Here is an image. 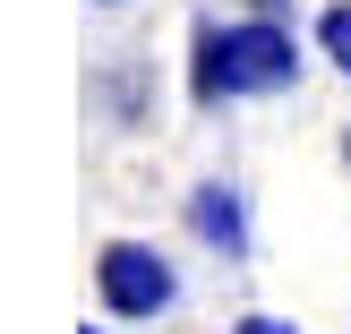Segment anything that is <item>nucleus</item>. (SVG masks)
Wrapping results in <instances>:
<instances>
[{
  "label": "nucleus",
  "mask_w": 351,
  "mask_h": 334,
  "mask_svg": "<svg viewBox=\"0 0 351 334\" xmlns=\"http://www.w3.org/2000/svg\"><path fill=\"white\" fill-rule=\"evenodd\" d=\"M317 51H326V69L351 77V0H326L317 9Z\"/></svg>",
  "instance_id": "4"
},
{
  "label": "nucleus",
  "mask_w": 351,
  "mask_h": 334,
  "mask_svg": "<svg viewBox=\"0 0 351 334\" xmlns=\"http://www.w3.org/2000/svg\"><path fill=\"white\" fill-rule=\"evenodd\" d=\"M232 334H300V326H291V318H266V309H249V318H240Z\"/></svg>",
  "instance_id": "5"
},
{
  "label": "nucleus",
  "mask_w": 351,
  "mask_h": 334,
  "mask_svg": "<svg viewBox=\"0 0 351 334\" xmlns=\"http://www.w3.org/2000/svg\"><path fill=\"white\" fill-rule=\"evenodd\" d=\"M86 334H103V326H86Z\"/></svg>",
  "instance_id": "9"
},
{
  "label": "nucleus",
  "mask_w": 351,
  "mask_h": 334,
  "mask_svg": "<svg viewBox=\"0 0 351 334\" xmlns=\"http://www.w3.org/2000/svg\"><path fill=\"white\" fill-rule=\"evenodd\" d=\"M95 300L103 318H129V326H154L171 300H180V274L154 240H103L95 249Z\"/></svg>",
  "instance_id": "2"
},
{
  "label": "nucleus",
  "mask_w": 351,
  "mask_h": 334,
  "mask_svg": "<svg viewBox=\"0 0 351 334\" xmlns=\"http://www.w3.org/2000/svg\"><path fill=\"white\" fill-rule=\"evenodd\" d=\"M189 232H197L223 266H240V257H249V198H240L232 180H197L189 189Z\"/></svg>",
  "instance_id": "3"
},
{
  "label": "nucleus",
  "mask_w": 351,
  "mask_h": 334,
  "mask_svg": "<svg viewBox=\"0 0 351 334\" xmlns=\"http://www.w3.org/2000/svg\"><path fill=\"white\" fill-rule=\"evenodd\" d=\"M343 163H351V129H343Z\"/></svg>",
  "instance_id": "8"
},
{
  "label": "nucleus",
  "mask_w": 351,
  "mask_h": 334,
  "mask_svg": "<svg viewBox=\"0 0 351 334\" xmlns=\"http://www.w3.org/2000/svg\"><path fill=\"white\" fill-rule=\"evenodd\" d=\"M249 17H291V0H249Z\"/></svg>",
  "instance_id": "6"
},
{
  "label": "nucleus",
  "mask_w": 351,
  "mask_h": 334,
  "mask_svg": "<svg viewBox=\"0 0 351 334\" xmlns=\"http://www.w3.org/2000/svg\"><path fill=\"white\" fill-rule=\"evenodd\" d=\"M95 9H129V0H95Z\"/></svg>",
  "instance_id": "7"
},
{
  "label": "nucleus",
  "mask_w": 351,
  "mask_h": 334,
  "mask_svg": "<svg viewBox=\"0 0 351 334\" xmlns=\"http://www.w3.org/2000/svg\"><path fill=\"white\" fill-rule=\"evenodd\" d=\"M300 34L291 17H197L189 34V95L215 112V103H240V95H291L300 86Z\"/></svg>",
  "instance_id": "1"
}]
</instances>
